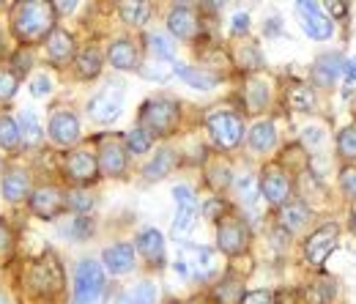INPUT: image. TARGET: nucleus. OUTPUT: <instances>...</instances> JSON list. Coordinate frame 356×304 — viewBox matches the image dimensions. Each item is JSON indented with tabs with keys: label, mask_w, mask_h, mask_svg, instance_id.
Returning <instances> with one entry per match:
<instances>
[{
	"label": "nucleus",
	"mask_w": 356,
	"mask_h": 304,
	"mask_svg": "<svg viewBox=\"0 0 356 304\" xmlns=\"http://www.w3.org/2000/svg\"><path fill=\"white\" fill-rule=\"evenodd\" d=\"M52 6L33 0V3H19L17 14H14V33L25 44H33L39 39H47L55 28H52Z\"/></svg>",
	"instance_id": "obj_1"
},
{
	"label": "nucleus",
	"mask_w": 356,
	"mask_h": 304,
	"mask_svg": "<svg viewBox=\"0 0 356 304\" xmlns=\"http://www.w3.org/2000/svg\"><path fill=\"white\" fill-rule=\"evenodd\" d=\"M63 266L55 255H44L39 261H33L25 271V285L31 294L42 296V299H55L63 291Z\"/></svg>",
	"instance_id": "obj_2"
},
{
	"label": "nucleus",
	"mask_w": 356,
	"mask_h": 304,
	"mask_svg": "<svg viewBox=\"0 0 356 304\" xmlns=\"http://www.w3.org/2000/svg\"><path fill=\"white\" fill-rule=\"evenodd\" d=\"M178 121H181V107L173 99H148L140 107V129L148 131L151 137L176 131Z\"/></svg>",
	"instance_id": "obj_3"
},
{
	"label": "nucleus",
	"mask_w": 356,
	"mask_h": 304,
	"mask_svg": "<svg viewBox=\"0 0 356 304\" xmlns=\"http://www.w3.org/2000/svg\"><path fill=\"white\" fill-rule=\"evenodd\" d=\"M104 269L99 261H86L77 263L74 271V294H72V304H99L104 296Z\"/></svg>",
	"instance_id": "obj_4"
},
{
	"label": "nucleus",
	"mask_w": 356,
	"mask_h": 304,
	"mask_svg": "<svg viewBox=\"0 0 356 304\" xmlns=\"http://www.w3.org/2000/svg\"><path fill=\"white\" fill-rule=\"evenodd\" d=\"M206 129H209L211 140H214L220 148L230 151V148H236V145L241 143V137H244V121H241L236 113H214V115L206 118Z\"/></svg>",
	"instance_id": "obj_5"
},
{
	"label": "nucleus",
	"mask_w": 356,
	"mask_h": 304,
	"mask_svg": "<svg viewBox=\"0 0 356 304\" xmlns=\"http://www.w3.org/2000/svg\"><path fill=\"white\" fill-rule=\"evenodd\" d=\"M217 247L230 258L244 255L247 247H250V227L241 219L225 217L220 222V227H217Z\"/></svg>",
	"instance_id": "obj_6"
},
{
	"label": "nucleus",
	"mask_w": 356,
	"mask_h": 304,
	"mask_svg": "<svg viewBox=\"0 0 356 304\" xmlns=\"http://www.w3.org/2000/svg\"><path fill=\"white\" fill-rule=\"evenodd\" d=\"M124 113V90L118 88H104L88 102V115L96 124H113Z\"/></svg>",
	"instance_id": "obj_7"
},
{
	"label": "nucleus",
	"mask_w": 356,
	"mask_h": 304,
	"mask_svg": "<svg viewBox=\"0 0 356 304\" xmlns=\"http://www.w3.org/2000/svg\"><path fill=\"white\" fill-rule=\"evenodd\" d=\"M296 11H299V22L310 39L323 42L334 33V19L329 14H323V8L318 3H296Z\"/></svg>",
	"instance_id": "obj_8"
},
{
	"label": "nucleus",
	"mask_w": 356,
	"mask_h": 304,
	"mask_svg": "<svg viewBox=\"0 0 356 304\" xmlns=\"http://www.w3.org/2000/svg\"><path fill=\"white\" fill-rule=\"evenodd\" d=\"M337 239H340V227L334 222H326L323 227H318L310 239L305 241V255L312 266H321L332 255V250L337 247Z\"/></svg>",
	"instance_id": "obj_9"
},
{
	"label": "nucleus",
	"mask_w": 356,
	"mask_h": 304,
	"mask_svg": "<svg viewBox=\"0 0 356 304\" xmlns=\"http://www.w3.org/2000/svg\"><path fill=\"white\" fill-rule=\"evenodd\" d=\"M66 209V195L58 186H39L31 192V211L39 219H55Z\"/></svg>",
	"instance_id": "obj_10"
},
{
	"label": "nucleus",
	"mask_w": 356,
	"mask_h": 304,
	"mask_svg": "<svg viewBox=\"0 0 356 304\" xmlns=\"http://www.w3.org/2000/svg\"><path fill=\"white\" fill-rule=\"evenodd\" d=\"M343 66H346V58L340 52H323L315 58L310 69V77H312V86H321V88H332L340 74H343Z\"/></svg>",
	"instance_id": "obj_11"
},
{
	"label": "nucleus",
	"mask_w": 356,
	"mask_h": 304,
	"mask_svg": "<svg viewBox=\"0 0 356 304\" xmlns=\"http://www.w3.org/2000/svg\"><path fill=\"white\" fill-rule=\"evenodd\" d=\"M261 195L271 206H285L291 203V178L280 168H266L261 175Z\"/></svg>",
	"instance_id": "obj_12"
},
{
	"label": "nucleus",
	"mask_w": 356,
	"mask_h": 304,
	"mask_svg": "<svg viewBox=\"0 0 356 304\" xmlns=\"http://www.w3.org/2000/svg\"><path fill=\"white\" fill-rule=\"evenodd\" d=\"M47 134L58 145H74L80 140V121L72 113H52L47 124Z\"/></svg>",
	"instance_id": "obj_13"
},
{
	"label": "nucleus",
	"mask_w": 356,
	"mask_h": 304,
	"mask_svg": "<svg viewBox=\"0 0 356 304\" xmlns=\"http://www.w3.org/2000/svg\"><path fill=\"white\" fill-rule=\"evenodd\" d=\"M102 263L110 274H129L134 271V247L127 241H118V244H110L104 253H102Z\"/></svg>",
	"instance_id": "obj_14"
},
{
	"label": "nucleus",
	"mask_w": 356,
	"mask_h": 304,
	"mask_svg": "<svg viewBox=\"0 0 356 304\" xmlns=\"http://www.w3.org/2000/svg\"><path fill=\"white\" fill-rule=\"evenodd\" d=\"M168 31L176 39H181V42L195 39V33H197V17H195V11L189 6H173V11L168 14Z\"/></svg>",
	"instance_id": "obj_15"
},
{
	"label": "nucleus",
	"mask_w": 356,
	"mask_h": 304,
	"mask_svg": "<svg viewBox=\"0 0 356 304\" xmlns=\"http://www.w3.org/2000/svg\"><path fill=\"white\" fill-rule=\"evenodd\" d=\"M137 253L151 266H162V261H165V236L156 227L140 230L137 233Z\"/></svg>",
	"instance_id": "obj_16"
},
{
	"label": "nucleus",
	"mask_w": 356,
	"mask_h": 304,
	"mask_svg": "<svg viewBox=\"0 0 356 304\" xmlns=\"http://www.w3.org/2000/svg\"><path fill=\"white\" fill-rule=\"evenodd\" d=\"M99 170L104 175H124L127 170V145L121 143H104L102 151H99Z\"/></svg>",
	"instance_id": "obj_17"
},
{
	"label": "nucleus",
	"mask_w": 356,
	"mask_h": 304,
	"mask_svg": "<svg viewBox=\"0 0 356 304\" xmlns=\"http://www.w3.org/2000/svg\"><path fill=\"white\" fill-rule=\"evenodd\" d=\"M99 173V162L88 151H72L66 157V175L74 181H90Z\"/></svg>",
	"instance_id": "obj_18"
},
{
	"label": "nucleus",
	"mask_w": 356,
	"mask_h": 304,
	"mask_svg": "<svg viewBox=\"0 0 356 304\" xmlns=\"http://www.w3.org/2000/svg\"><path fill=\"white\" fill-rule=\"evenodd\" d=\"M176 74L195 90H214L220 86V74L214 72H206V69H197V66H184V63H173Z\"/></svg>",
	"instance_id": "obj_19"
},
{
	"label": "nucleus",
	"mask_w": 356,
	"mask_h": 304,
	"mask_svg": "<svg viewBox=\"0 0 356 304\" xmlns=\"http://www.w3.org/2000/svg\"><path fill=\"white\" fill-rule=\"evenodd\" d=\"M107 61L121 72H132L140 63V55H137V47L129 39H115L107 49Z\"/></svg>",
	"instance_id": "obj_20"
},
{
	"label": "nucleus",
	"mask_w": 356,
	"mask_h": 304,
	"mask_svg": "<svg viewBox=\"0 0 356 304\" xmlns=\"http://www.w3.org/2000/svg\"><path fill=\"white\" fill-rule=\"evenodd\" d=\"M189 250V261H186V269L192 277L197 280H209L217 269V261H214V253L209 247H186Z\"/></svg>",
	"instance_id": "obj_21"
},
{
	"label": "nucleus",
	"mask_w": 356,
	"mask_h": 304,
	"mask_svg": "<svg viewBox=\"0 0 356 304\" xmlns=\"http://www.w3.org/2000/svg\"><path fill=\"white\" fill-rule=\"evenodd\" d=\"M28 192H31V178H28L25 170L14 168V170H8V173L3 175V198H6L8 203L25 200Z\"/></svg>",
	"instance_id": "obj_22"
},
{
	"label": "nucleus",
	"mask_w": 356,
	"mask_h": 304,
	"mask_svg": "<svg viewBox=\"0 0 356 304\" xmlns=\"http://www.w3.org/2000/svg\"><path fill=\"white\" fill-rule=\"evenodd\" d=\"M173 168H176V151H173V148H162V151H156L154 159L143 168V178H145L148 184L162 181Z\"/></svg>",
	"instance_id": "obj_23"
},
{
	"label": "nucleus",
	"mask_w": 356,
	"mask_h": 304,
	"mask_svg": "<svg viewBox=\"0 0 356 304\" xmlns=\"http://www.w3.org/2000/svg\"><path fill=\"white\" fill-rule=\"evenodd\" d=\"M72 52H74V42H72V36H69L66 31L55 28V31L47 36V55H49L58 66H60V63H69Z\"/></svg>",
	"instance_id": "obj_24"
},
{
	"label": "nucleus",
	"mask_w": 356,
	"mask_h": 304,
	"mask_svg": "<svg viewBox=\"0 0 356 304\" xmlns=\"http://www.w3.org/2000/svg\"><path fill=\"white\" fill-rule=\"evenodd\" d=\"M310 209L302 203V200H293V203H285L282 206V214H280V225L288 230V233H299L307 222H310Z\"/></svg>",
	"instance_id": "obj_25"
},
{
	"label": "nucleus",
	"mask_w": 356,
	"mask_h": 304,
	"mask_svg": "<svg viewBox=\"0 0 356 304\" xmlns=\"http://www.w3.org/2000/svg\"><path fill=\"white\" fill-rule=\"evenodd\" d=\"M250 148L255 154H268L274 145H277V129L271 121H258L252 129H250V137H247Z\"/></svg>",
	"instance_id": "obj_26"
},
{
	"label": "nucleus",
	"mask_w": 356,
	"mask_h": 304,
	"mask_svg": "<svg viewBox=\"0 0 356 304\" xmlns=\"http://www.w3.org/2000/svg\"><path fill=\"white\" fill-rule=\"evenodd\" d=\"M74 72H77V77H83V80H93V77H99L102 74V55H99V49H83L77 58H74Z\"/></svg>",
	"instance_id": "obj_27"
},
{
	"label": "nucleus",
	"mask_w": 356,
	"mask_h": 304,
	"mask_svg": "<svg viewBox=\"0 0 356 304\" xmlns=\"http://www.w3.org/2000/svg\"><path fill=\"white\" fill-rule=\"evenodd\" d=\"M17 127H19V137H22V145L25 148H33V145L42 143V127H39V118H36L33 110H22Z\"/></svg>",
	"instance_id": "obj_28"
},
{
	"label": "nucleus",
	"mask_w": 356,
	"mask_h": 304,
	"mask_svg": "<svg viewBox=\"0 0 356 304\" xmlns=\"http://www.w3.org/2000/svg\"><path fill=\"white\" fill-rule=\"evenodd\" d=\"M19 145H22V137H19L17 121L11 115L0 113V148L8 151V154H14V151H19Z\"/></svg>",
	"instance_id": "obj_29"
},
{
	"label": "nucleus",
	"mask_w": 356,
	"mask_h": 304,
	"mask_svg": "<svg viewBox=\"0 0 356 304\" xmlns=\"http://www.w3.org/2000/svg\"><path fill=\"white\" fill-rule=\"evenodd\" d=\"M93 233V222L90 217H72L69 222L60 225V236L69 239V241H86Z\"/></svg>",
	"instance_id": "obj_30"
},
{
	"label": "nucleus",
	"mask_w": 356,
	"mask_h": 304,
	"mask_svg": "<svg viewBox=\"0 0 356 304\" xmlns=\"http://www.w3.org/2000/svg\"><path fill=\"white\" fill-rule=\"evenodd\" d=\"M288 104L296 113H312L315 110V90L310 86H293L288 90Z\"/></svg>",
	"instance_id": "obj_31"
},
{
	"label": "nucleus",
	"mask_w": 356,
	"mask_h": 304,
	"mask_svg": "<svg viewBox=\"0 0 356 304\" xmlns=\"http://www.w3.org/2000/svg\"><path fill=\"white\" fill-rule=\"evenodd\" d=\"M233 189H236V198H238L241 206L252 209V206L258 203V184H255L252 175H238V178L233 181Z\"/></svg>",
	"instance_id": "obj_32"
},
{
	"label": "nucleus",
	"mask_w": 356,
	"mask_h": 304,
	"mask_svg": "<svg viewBox=\"0 0 356 304\" xmlns=\"http://www.w3.org/2000/svg\"><path fill=\"white\" fill-rule=\"evenodd\" d=\"M268 99H271V93H268V86L264 80H250L247 83V107L250 110H255V113L266 110Z\"/></svg>",
	"instance_id": "obj_33"
},
{
	"label": "nucleus",
	"mask_w": 356,
	"mask_h": 304,
	"mask_svg": "<svg viewBox=\"0 0 356 304\" xmlns=\"http://www.w3.org/2000/svg\"><path fill=\"white\" fill-rule=\"evenodd\" d=\"M195 219H197L195 203H184V206H178V214H176V219H173V239H181V236L192 233Z\"/></svg>",
	"instance_id": "obj_34"
},
{
	"label": "nucleus",
	"mask_w": 356,
	"mask_h": 304,
	"mask_svg": "<svg viewBox=\"0 0 356 304\" xmlns=\"http://www.w3.org/2000/svg\"><path fill=\"white\" fill-rule=\"evenodd\" d=\"M214 299H217L220 304H241V299H244V294H241V282L233 280V277L222 280V282L214 288Z\"/></svg>",
	"instance_id": "obj_35"
},
{
	"label": "nucleus",
	"mask_w": 356,
	"mask_h": 304,
	"mask_svg": "<svg viewBox=\"0 0 356 304\" xmlns=\"http://www.w3.org/2000/svg\"><path fill=\"white\" fill-rule=\"evenodd\" d=\"M145 44H148V49H151L159 61H173V55H176V44L170 42L165 33H148V36H145Z\"/></svg>",
	"instance_id": "obj_36"
},
{
	"label": "nucleus",
	"mask_w": 356,
	"mask_h": 304,
	"mask_svg": "<svg viewBox=\"0 0 356 304\" xmlns=\"http://www.w3.org/2000/svg\"><path fill=\"white\" fill-rule=\"evenodd\" d=\"M66 209L77 217H86L90 209H93V195L86 192V189H74L66 195Z\"/></svg>",
	"instance_id": "obj_37"
},
{
	"label": "nucleus",
	"mask_w": 356,
	"mask_h": 304,
	"mask_svg": "<svg viewBox=\"0 0 356 304\" xmlns=\"http://www.w3.org/2000/svg\"><path fill=\"white\" fill-rule=\"evenodd\" d=\"M118 11H121L124 22H129V25H143L151 17V6L148 3H121Z\"/></svg>",
	"instance_id": "obj_38"
},
{
	"label": "nucleus",
	"mask_w": 356,
	"mask_h": 304,
	"mask_svg": "<svg viewBox=\"0 0 356 304\" xmlns=\"http://www.w3.org/2000/svg\"><path fill=\"white\" fill-rule=\"evenodd\" d=\"M337 154L346 162H354L356 159V124L354 127H346V129L337 134Z\"/></svg>",
	"instance_id": "obj_39"
},
{
	"label": "nucleus",
	"mask_w": 356,
	"mask_h": 304,
	"mask_svg": "<svg viewBox=\"0 0 356 304\" xmlns=\"http://www.w3.org/2000/svg\"><path fill=\"white\" fill-rule=\"evenodd\" d=\"M334 296V285L329 280H318L307 288V304H329Z\"/></svg>",
	"instance_id": "obj_40"
},
{
	"label": "nucleus",
	"mask_w": 356,
	"mask_h": 304,
	"mask_svg": "<svg viewBox=\"0 0 356 304\" xmlns=\"http://www.w3.org/2000/svg\"><path fill=\"white\" fill-rule=\"evenodd\" d=\"M151 140H154V137H151L148 131H143L137 127V129H132L127 134V151H129V154H145V151L151 148Z\"/></svg>",
	"instance_id": "obj_41"
},
{
	"label": "nucleus",
	"mask_w": 356,
	"mask_h": 304,
	"mask_svg": "<svg viewBox=\"0 0 356 304\" xmlns=\"http://www.w3.org/2000/svg\"><path fill=\"white\" fill-rule=\"evenodd\" d=\"M140 74H143L145 80L162 83V80H168L170 74H176V69H173V63H148V66L140 69Z\"/></svg>",
	"instance_id": "obj_42"
},
{
	"label": "nucleus",
	"mask_w": 356,
	"mask_h": 304,
	"mask_svg": "<svg viewBox=\"0 0 356 304\" xmlns=\"http://www.w3.org/2000/svg\"><path fill=\"white\" fill-rule=\"evenodd\" d=\"M134 296V302L137 304H156V296H159V291H156V285L154 282H137L132 291H129Z\"/></svg>",
	"instance_id": "obj_43"
},
{
	"label": "nucleus",
	"mask_w": 356,
	"mask_h": 304,
	"mask_svg": "<svg viewBox=\"0 0 356 304\" xmlns=\"http://www.w3.org/2000/svg\"><path fill=\"white\" fill-rule=\"evenodd\" d=\"M17 88H19V80L14 72L8 69H0V102H8L17 96Z\"/></svg>",
	"instance_id": "obj_44"
},
{
	"label": "nucleus",
	"mask_w": 356,
	"mask_h": 304,
	"mask_svg": "<svg viewBox=\"0 0 356 304\" xmlns=\"http://www.w3.org/2000/svg\"><path fill=\"white\" fill-rule=\"evenodd\" d=\"M203 217L211 219V222H222L227 217V203L222 198H211L206 206H203Z\"/></svg>",
	"instance_id": "obj_45"
},
{
	"label": "nucleus",
	"mask_w": 356,
	"mask_h": 304,
	"mask_svg": "<svg viewBox=\"0 0 356 304\" xmlns=\"http://www.w3.org/2000/svg\"><path fill=\"white\" fill-rule=\"evenodd\" d=\"M31 96H36V99H44L52 93V80L47 77V74H36L33 80H31Z\"/></svg>",
	"instance_id": "obj_46"
},
{
	"label": "nucleus",
	"mask_w": 356,
	"mask_h": 304,
	"mask_svg": "<svg viewBox=\"0 0 356 304\" xmlns=\"http://www.w3.org/2000/svg\"><path fill=\"white\" fill-rule=\"evenodd\" d=\"M302 140H305L310 148H318V145L326 140V131L321 129V127H307V129L302 131Z\"/></svg>",
	"instance_id": "obj_47"
},
{
	"label": "nucleus",
	"mask_w": 356,
	"mask_h": 304,
	"mask_svg": "<svg viewBox=\"0 0 356 304\" xmlns=\"http://www.w3.org/2000/svg\"><path fill=\"white\" fill-rule=\"evenodd\" d=\"M340 186L346 189V195L356 198V168H346V170L340 173Z\"/></svg>",
	"instance_id": "obj_48"
},
{
	"label": "nucleus",
	"mask_w": 356,
	"mask_h": 304,
	"mask_svg": "<svg viewBox=\"0 0 356 304\" xmlns=\"http://www.w3.org/2000/svg\"><path fill=\"white\" fill-rule=\"evenodd\" d=\"M241 304H274V296H271V291H250V294H244Z\"/></svg>",
	"instance_id": "obj_49"
},
{
	"label": "nucleus",
	"mask_w": 356,
	"mask_h": 304,
	"mask_svg": "<svg viewBox=\"0 0 356 304\" xmlns=\"http://www.w3.org/2000/svg\"><path fill=\"white\" fill-rule=\"evenodd\" d=\"M209 181H211V186H217V189H222V186H227V184H233V178H230V170H227V168L211 170V173H209Z\"/></svg>",
	"instance_id": "obj_50"
},
{
	"label": "nucleus",
	"mask_w": 356,
	"mask_h": 304,
	"mask_svg": "<svg viewBox=\"0 0 356 304\" xmlns=\"http://www.w3.org/2000/svg\"><path fill=\"white\" fill-rule=\"evenodd\" d=\"M173 198H176L178 206H184V203H195V192H192L186 184H176V186H173Z\"/></svg>",
	"instance_id": "obj_51"
},
{
	"label": "nucleus",
	"mask_w": 356,
	"mask_h": 304,
	"mask_svg": "<svg viewBox=\"0 0 356 304\" xmlns=\"http://www.w3.org/2000/svg\"><path fill=\"white\" fill-rule=\"evenodd\" d=\"M241 66H261V52H258V47H244V49H241Z\"/></svg>",
	"instance_id": "obj_52"
},
{
	"label": "nucleus",
	"mask_w": 356,
	"mask_h": 304,
	"mask_svg": "<svg viewBox=\"0 0 356 304\" xmlns=\"http://www.w3.org/2000/svg\"><path fill=\"white\" fill-rule=\"evenodd\" d=\"M230 31H233L236 36L247 33V31H250V17H247V14H236V17H233V22H230Z\"/></svg>",
	"instance_id": "obj_53"
},
{
	"label": "nucleus",
	"mask_w": 356,
	"mask_h": 304,
	"mask_svg": "<svg viewBox=\"0 0 356 304\" xmlns=\"http://www.w3.org/2000/svg\"><path fill=\"white\" fill-rule=\"evenodd\" d=\"M14 63H17V69H22V72H28V69L33 66V55L22 49V52H17V55H14Z\"/></svg>",
	"instance_id": "obj_54"
},
{
	"label": "nucleus",
	"mask_w": 356,
	"mask_h": 304,
	"mask_svg": "<svg viewBox=\"0 0 356 304\" xmlns=\"http://www.w3.org/2000/svg\"><path fill=\"white\" fill-rule=\"evenodd\" d=\"M8 247H11V230H8V227L0 222V255H3Z\"/></svg>",
	"instance_id": "obj_55"
},
{
	"label": "nucleus",
	"mask_w": 356,
	"mask_h": 304,
	"mask_svg": "<svg viewBox=\"0 0 356 304\" xmlns=\"http://www.w3.org/2000/svg\"><path fill=\"white\" fill-rule=\"evenodd\" d=\"M52 8L55 11H63V14H72V11H77V3H55Z\"/></svg>",
	"instance_id": "obj_56"
},
{
	"label": "nucleus",
	"mask_w": 356,
	"mask_h": 304,
	"mask_svg": "<svg viewBox=\"0 0 356 304\" xmlns=\"http://www.w3.org/2000/svg\"><path fill=\"white\" fill-rule=\"evenodd\" d=\"M113 304H137V302H134V296L129 294V291H124V294H118V296H115V302Z\"/></svg>",
	"instance_id": "obj_57"
},
{
	"label": "nucleus",
	"mask_w": 356,
	"mask_h": 304,
	"mask_svg": "<svg viewBox=\"0 0 356 304\" xmlns=\"http://www.w3.org/2000/svg\"><path fill=\"white\" fill-rule=\"evenodd\" d=\"M329 11H332V14H343L346 6H343V3H329Z\"/></svg>",
	"instance_id": "obj_58"
},
{
	"label": "nucleus",
	"mask_w": 356,
	"mask_h": 304,
	"mask_svg": "<svg viewBox=\"0 0 356 304\" xmlns=\"http://www.w3.org/2000/svg\"><path fill=\"white\" fill-rule=\"evenodd\" d=\"M0 304H11V299H8V294H6V291H0Z\"/></svg>",
	"instance_id": "obj_59"
},
{
	"label": "nucleus",
	"mask_w": 356,
	"mask_h": 304,
	"mask_svg": "<svg viewBox=\"0 0 356 304\" xmlns=\"http://www.w3.org/2000/svg\"><path fill=\"white\" fill-rule=\"evenodd\" d=\"M354 214H356V209H354Z\"/></svg>",
	"instance_id": "obj_60"
}]
</instances>
